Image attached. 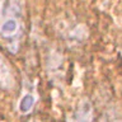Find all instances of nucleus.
<instances>
[{
	"label": "nucleus",
	"mask_w": 122,
	"mask_h": 122,
	"mask_svg": "<svg viewBox=\"0 0 122 122\" xmlns=\"http://www.w3.org/2000/svg\"><path fill=\"white\" fill-rule=\"evenodd\" d=\"M92 120H93V107L86 99H84L79 103L75 112L67 116L66 122H92Z\"/></svg>",
	"instance_id": "f03ea898"
},
{
	"label": "nucleus",
	"mask_w": 122,
	"mask_h": 122,
	"mask_svg": "<svg viewBox=\"0 0 122 122\" xmlns=\"http://www.w3.org/2000/svg\"><path fill=\"white\" fill-rule=\"evenodd\" d=\"M22 0H0V38L9 51L15 53L22 36Z\"/></svg>",
	"instance_id": "f257e3e1"
},
{
	"label": "nucleus",
	"mask_w": 122,
	"mask_h": 122,
	"mask_svg": "<svg viewBox=\"0 0 122 122\" xmlns=\"http://www.w3.org/2000/svg\"><path fill=\"white\" fill-rule=\"evenodd\" d=\"M34 104H36V97L33 93H25L19 101L18 109L22 114H27L33 109Z\"/></svg>",
	"instance_id": "20e7f679"
},
{
	"label": "nucleus",
	"mask_w": 122,
	"mask_h": 122,
	"mask_svg": "<svg viewBox=\"0 0 122 122\" xmlns=\"http://www.w3.org/2000/svg\"><path fill=\"white\" fill-rule=\"evenodd\" d=\"M14 85L15 79L13 71H11V67L5 60V57L0 53V86L5 90H10L14 88Z\"/></svg>",
	"instance_id": "7ed1b4c3"
},
{
	"label": "nucleus",
	"mask_w": 122,
	"mask_h": 122,
	"mask_svg": "<svg viewBox=\"0 0 122 122\" xmlns=\"http://www.w3.org/2000/svg\"><path fill=\"white\" fill-rule=\"evenodd\" d=\"M29 122H40V121H36V120H33V121H29Z\"/></svg>",
	"instance_id": "39448f33"
}]
</instances>
